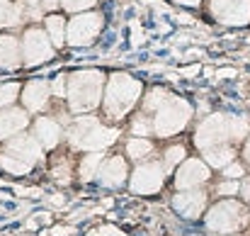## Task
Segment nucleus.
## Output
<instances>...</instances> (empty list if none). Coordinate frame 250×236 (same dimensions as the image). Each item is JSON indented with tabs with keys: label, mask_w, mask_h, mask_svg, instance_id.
Returning a JSON list of instances; mask_svg holds the SVG:
<instances>
[{
	"label": "nucleus",
	"mask_w": 250,
	"mask_h": 236,
	"mask_svg": "<svg viewBox=\"0 0 250 236\" xmlns=\"http://www.w3.org/2000/svg\"><path fill=\"white\" fill-rule=\"evenodd\" d=\"M68 105L71 112L83 115L95 110L104 97V76L100 71H76L68 78Z\"/></svg>",
	"instance_id": "3"
},
{
	"label": "nucleus",
	"mask_w": 250,
	"mask_h": 236,
	"mask_svg": "<svg viewBox=\"0 0 250 236\" xmlns=\"http://www.w3.org/2000/svg\"><path fill=\"white\" fill-rule=\"evenodd\" d=\"M243 173H246V168H243L241 163H236V161H233V163H229V165L224 168V175H226V178H231V180H233V178H243Z\"/></svg>",
	"instance_id": "32"
},
{
	"label": "nucleus",
	"mask_w": 250,
	"mask_h": 236,
	"mask_svg": "<svg viewBox=\"0 0 250 236\" xmlns=\"http://www.w3.org/2000/svg\"><path fill=\"white\" fill-rule=\"evenodd\" d=\"M185 156H187L185 146H182V144H172V146H167L166 154H163V163H166V168H177L180 163L187 161Z\"/></svg>",
	"instance_id": "25"
},
{
	"label": "nucleus",
	"mask_w": 250,
	"mask_h": 236,
	"mask_svg": "<svg viewBox=\"0 0 250 236\" xmlns=\"http://www.w3.org/2000/svg\"><path fill=\"white\" fill-rule=\"evenodd\" d=\"M0 168H2V170H7V173H12V175H24V173H29V170H32L27 163L15 161V158L5 156V154H0Z\"/></svg>",
	"instance_id": "28"
},
{
	"label": "nucleus",
	"mask_w": 250,
	"mask_h": 236,
	"mask_svg": "<svg viewBox=\"0 0 250 236\" xmlns=\"http://www.w3.org/2000/svg\"><path fill=\"white\" fill-rule=\"evenodd\" d=\"M44 29H46V34L51 37L54 47H63V42H66V37H68V22H66L63 15H56V12L46 15V17H44Z\"/></svg>",
	"instance_id": "19"
},
{
	"label": "nucleus",
	"mask_w": 250,
	"mask_h": 236,
	"mask_svg": "<svg viewBox=\"0 0 250 236\" xmlns=\"http://www.w3.org/2000/svg\"><path fill=\"white\" fill-rule=\"evenodd\" d=\"M17 95H22L20 93V83H5V85H0V110L12 107V102L17 100Z\"/></svg>",
	"instance_id": "27"
},
{
	"label": "nucleus",
	"mask_w": 250,
	"mask_h": 236,
	"mask_svg": "<svg viewBox=\"0 0 250 236\" xmlns=\"http://www.w3.org/2000/svg\"><path fill=\"white\" fill-rule=\"evenodd\" d=\"M236 158V149L231 144H224V146H214V149H207L204 151V161L214 168H226L229 163H233Z\"/></svg>",
	"instance_id": "20"
},
{
	"label": "nucleus",
	"mask_w": 250,
	"mask_h": 236,
	"mask_svg": "<svg viewBox=\"0 0 250 236\" xmlns=\"http://www.w3.org/2000/svg\"><path fill=\"white\" fill-rule=\"evenodd\" d=\"M189 117H192V107L185 100L167 97L166 105H161V110L153 115V134L172 137V134H177L187 127Z\"/></svg>",
	"instance_id": "6"
},
{
	"label": "nucleus",
	"mask_w": 250,
	"mask_h": 236,
	"mask_svg": "<svg viewBox=\"0 0 250 236\" xmlns=\"http://www.w3.org/2000/svg\"><path fill=\"white\" fill-rule=\"evenodd\" d=\"M22 5H12V0H0V27H15L22 22Z\"/></svg>",
	"instance_id": "23"
},
{
	"label": "nucleus",
	"mask_w": 250,
	"mask_h": 236,
	"mask_svg": "<svg viewBox=\"0 0 250 236\" xmlns=\"http://www.w3.org/2000/svg\"><path fill=\"white\" fill-rule=\"evenodd\" d=\"M131 132L134 137H148L153 132V119L148 117V112H139L131 122Z\"/></svg>",
	"instance_id": "26"
},
{
	"label": "nucleus",
	"mask_w": 250,
	"mask_h": 236,
	"mask_svg": "<svg viewBox=\"0 0 250 236\" xmlns=\"http://www.w3.org/2000/svg\"><path fill=\"white\" fill-rule=\"evenodd\" d=\"M20 42H22V64L24 66H39V64L54 59L56 47L44 27H27Z\"/></svg>",
	"instance_id": "7"
},
{
	"label": "nucleus",
	"mask_w": 250,
	"mask_h": 236,
	"mask_svg": "<svg viewBox=\"0 0 250 236\" xmlns=\"http://www.w3.org/2000/svg\"><path fill=\"white\" fill-rule=\"evenodd\" d=\"M51 93L56 97H66L68 95V78L66 76H56V80L51 83Z\"/></svg>",
	"instance_id": "31"
},
{
	"label": "nucleus",
	"mask_w": 250,
	"mask_h": 236,
	"mask_svg": "<svg viewBox=\"0 0 250 236\" xmlns=\"http://www.w3.org/2000/svg\"><path fill=\"white\" fill-rule=\"evenodd\" d=\"M29 124V112L22 107H5L0 110V142L17 137Z\"/></svg>",
	"instance_id": "15"
},
{
	"label": "nucleus",
	"mask_w": 250,
	"mask_h": 236,
	"mask_svg": "<svg viewBox=\"0 0 250 236\" xmlns=\"http://www.w3.org/2000/svg\"><path fill=\"white\" fill-rule=\"evenodd\" d=\"M167 97H170V95H167V90H163V88L148 90L146 97H144V110H141V112H148V115L153 112V115H156V112L161 110V105H166Z\"/></svg>",
	"instance_id": "24"
},
{
	"label": "nucleus",
	"mask_w": 250,
	"mask_h": 236,
	"mask_svg": "<svg viewBox=\"0 0 250 236\" xmlns=\"http://www.w3.org/2000/svg\"><path fill=\"white\" fill-rule=\"evenodd\" d=\"M87 236H124L119 229H114V227H109V224H104V227H97V229H92Z\"/></svg>",
	"instance_id": "33"
},
{
	"label": "nucleus",
	"mask_w": 250,
	"mask_h": 236,
	"mask_svg": "<svg viewBox=\"0 0 250 236\" xmlns=\"http://www.w3.org/2000/svg\"><path fill=\"white\" fill-rule=\"evenodd\" d=\"M141 90H144L141 83L131 78L129 73H112L104 85V97H102L104 117L112 122H119L122 117H126L129 110L139 102Z\"/></svg>",
	"instance_id": "2"
},
{
	"label": "nucleus",
	"mask_w": 250,
	"mask_h": 236,
	"mask_svg": "<svg viewBox=\"0 0 250 236\" xmlns=\"http://www.w3.org/2000/svg\"><path fill=\"white\" fill-rule=\"evenodd\" d=\"M153 154V144L146 139V137H134V139H129V144H126V156L134 158V161H146V158Z\"/></svg>",
	"instance_id": "22"
},
{
	"label": "nucleus",
	"mask_w": 250,
	"mask_h": 236,
	"mask_svg": "<svg viewBox=\"0 0 250 236\" xmlns=\"http://www.w3.org/2000/svg\"><path fill=\"white\" fill-rule=\"evenodd\" d=\"M166 183V163L161 161H144L134 168L129 188L136 195H156Z\"/></svg>",
	"instance_id": "9"
},
{
	"label": "nucleus",
	"mask_w": 250,
	"mask_h": 236,
	"mask_svg": "<svg viewBox=\"0 0 250 236\" xmlns=\"http://www.w3.org/2000/svg\"><path fill=\"white\" fill-rule=\"evenodd\" d=\"M209 175H211V170H209V163L207 161L187 158L175 170V188L177 190H194V188L204 185L209 180Z\"/></svg>",
	"instance_id": "12"
},
{
	"label": "nucleus",
	"mask_w": 250,
	"mask_h": 236,
	"mask_svg": "<svg viewBox=\"0 0 250 236\" xmlns=\"http://www.w3.org/2000/svg\"><path fill=\"white\" fill-rule=\"evenodd\" d=\"M22 64V42L15 34H0V71H12Z\"/></svg>",
	"instance_id": "17"
},
{
	"label": "nucleus",
	"mask_w": 250,
	"mask_h": 236,
	"mask_svg": "<svg viewBox=\"0 0 250 236\" xmlns=\"http://www.w3.org/2000/svg\"><path fill=\"white\" fill-rule=\"evenodd\" d=\"M129 175V168H126V161L122 156H112L107 158L97 173V180L104 185V188H119Z\"/></svg>",
	"instance_id": "16"
},
{
	"label": "nucleus",
	"mask_w": 250,
	"mask_h": 236,
	"mask_svg": "<svg viewBox=\"0 0 250 236\" xmlns=\"http://www.w3.org/2000/svg\"><path fill=\"white\" fill-rule=\"evenodd\" d=\"M248 222V212L238 200H221L207 214V227L216 234H233L243 229Z\"/></svg>",
	"instance_id": "5"
},
{
	"label": "nucleus",
	"mask_w": 250,
	"mask_h": 236,
	"mask_svg": "<svg viewBox=\"0 0 250 236\" xmlns=\"http://www.w3.org/2000/svg\"><path fill=\"white\" fill-rule=\"evenodd\" d=\"M34 137L39 139V144H42L44 149H56L59 142H61V137H63V129H61V124H59L56 119H51V117H39V119L34 122Z\"/></svg>",
	"instance_id": "18"
},
{
	"label": "nucleus",
	"mask_w": 250,
	"mask_h": 236,
	"mask_svg": "<svg viewBox=\"0 0 250 236\" xmlns=\"http://www.w3.org/2000/svg\"><path fill=\"white\" fill-rule=\"evenodd\" d=\"M44 146L39 144V139L37 137H29V134H17V137H12L7 144H5V149H2V154L10 158H15V161H22V163H27L29 168H34V163H39L42 156H44V151H42Z\"/></svg>",
	"instance_id": "11"
},
{
	"label": "nucleus",
	"mask_w": 250,
	"mask_h": 236,
	"mask_svg": "<svg viewBox=\"0 0 250 236\" xmlns=\"http://www.w3.org/2000/svg\"><path fill=\"white\" fill-rule=\"evenodd\" d=\"M54 178H56V183H61V185L71 183V165H68V161H59V165L54 168Z\"/></svg>",
	"instance_id": "30"
},
{
	"label": "nucleus",
	"mask_w": 250,
	"mask_h": 236,
	"mask_svg": "<svg viewBox=\"0 0 250 236\" xmlns=\"http://www.w3.org/2000/svg\"><path fill=\"white\" fill-rule=\"evenodd\" d=\"M102 163H104V161H102V151H90V154L81 161V168H78L81 180H83V183H90L92 178H97Z\"/></svg>",
	"instance_id": "21"
},
{
	"label": "nucleus",
	"mask_w": 250,
	"mask_h": 236,
	"mask_svg": "<svg viewBox=\"0 0 250 236\" xmlns=\"http://www.w3.org/2000/svg\"><path fill=\"white\" fill-rule=\"evenodd\" d=\"M172 207H175L177 214H182L187 219H197L204 212V207H207V195L202 190H197V188L194 190H180L172 197Z\"/></svg>",
	"instance_id": "13"
},
{
	"label": "nucleus",
	"mask_w": 250,
	"mask_h": 236,
	"mask_svg": "<svg viewBox=\"0 0 250 236\" xmlns=\"http://www.w3.org/2000/svg\"><path fill=\"white\" fill-rule=\"evenodd\" d=\"M209 10L214 20L226 27L250 24V0H211Z\"/></svg>",
	"instance_id": "10"
},
{
	"label": "nucleus",
	"mask_w": 250,
	"mask_h": 236,
	"mask_svg": "<svg viewBox=\"0 0 250 236\" xmlns=\"http://www.w3.org/2000/svg\"><path fill=\"white\" fill-rule=\"evenodd\" d=\"M172 2L185 5V7H199V5H202V0H172Z\"/></svg>",
	"instance_id": "35"
},
{
	"label": "nucleus",
	"mask_w": 250,
	"mask_h": 236,
	"mask_svg": "<svg viewBox=\"0 0 250 236\" xmlns=\"http://www.w3.org/2000/svg\"><path fill=\"white\" fill-rule=\"evenodd\" d=\"M95 5H97V0H61V7H63L66 12H73V15L87 12V10L95 7Z\"/></svg>",
	"instance_id": "29"
},
{
	"label": "nucleus",
	"mask_w": 250,
	"mask_h": 236,
	"mask_svg": "<svg viewBox=\"0 0 250 236\" xmlns=\"http://www.w3.org/2000/svg\"><path fill=\"white\" fill-rule=\"evenodd\" d=\"M68 142L71 146L76 149H83V151H102L107 149L109 144H114V139L119 137L117 129H109L104 127L100 119L95 117H78L71 127H68Z\"/></svg>",
	"instance_id": "4"
},
{
	"label": "nucleus",
	"mask_w": 250,
	"mask_h": 236,
	"mask_svg": "<svg viewBox=\"0 0 250 236\" xmlns=\"http://www.w3.org/2000/svg\"><path fill=\"white\" fill-rule=\"evenodd\" d=\"M236 192H238V183H233V180L219 185V195H236Z\"/></svg>",
	"instance_id": "34"
},
{
	"label": "nucleus",
	"mask_w": 250,
	"mask_h": 236,
	"mask_svg": "<svg viewBox=\"0 0 250 236\" xmlns=\"http://www.w3.org/2000/svg\"><path fill=\"white\" fill-rule=\"evenodd\" d=\"M243 156H246V161L250 163V139L246 142V151H243Z\"/></svg>",
	"instance_id": "36"
},
{
	"label": "nucleus",
	"mask_w": 250,
	"mask_h": 236,
	"mask_svg": "<svg viewBox=\"0 0 250 236\" xmlns=\"http://www.w3.org/2000/svg\"><path fill=\"white\" fill-rule=\"evenodd\" d=\"M51 83L46 80H29L22 90V107L27 112H42L46 105H49V97H51Z\"/></svg>",
	"instance_id": "14"
},
{
	"label": "nucleus",
	"mask_w": 250,
	"mask_h": 236,
	"mask_svg": "<svg viewBox=\"0 0 250 236\" xmlns=\"http://www.w3.org/2000/svg\"><path fill=\"white\" fill-rule=\"evenodd\" d=\"M104 17L100 12H78L68 20V37L66 44L71 47H90L102 32Z\"/></svg>",
	"instance_id": "8"
},
{
	"label": "nucleus",
	"mask_w": 250,
	"mask_h": 236,
	"mask_svg": "<svg viewBox=\"0 0 250 236\" xmlns=\"http://www.w3.org/2000/svg\"><path fill=\"white\" fill-rule=\"evenodd\" d=\"M248 134V119L246 117H233V115H211L207 117L197 132H194V144L197 149L207 151L214 146H224V144H236L243 142Z\"/></svg>",
	"instance_id": "1"
}]
</instances>
